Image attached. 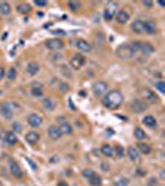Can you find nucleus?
I'll return each instance as SVG.
<instances>
[{
    "label": "nucleus",
    "mask_w": 165,
    "mask_h": 186,
    "mask_svg": "<svg viewBox=\"0 0 165 186\" xmlns=\"http://www.w3.org/2000/svg\"><path fill=\"white\" fill-rule=\"evenodd\" d=\"M102 103L103 106L108 109H116L118 108L122 103H123V95L122 92L118 91V89H113V91H109L107 95L103 97L102 99Z\"/></svg>",
    "instance_id": "f257e3e1"
},
{
    "label": "nucleus",
    "mask_w": 165,
    "mask_h": 186,
    "mask_svg": "<svg viewBox=\"0 0 165 186\" xmlns=\"http://www.w3.org/2000/svg\"><path fill=\"white\" fill-rule=\"evenodd\" d=\"M130 46H132V48L134 51V54H135V52H142L144 55H149V54H151L153 51H154V48H153V46L150 44L139 42V41L130 44Z\"/></svg>",
    "instance_id": "f03ea898"
},
{
    "label": "nucleus",
    "mask_w": 165,
    "mask_h": 186,
    "mask_svg": "<svg viewBox=\"0 0 165 186\" xmlns=\"http://www.w3.org/2000/svg\"><path fill=\"white\" fill-rule=\"evenodd\" d=\"M117 55L120 58H132L135 54H134L130 45H120L117 50Z\"/></svg>",
    "instance_id": "7ed1b4c3"
},
{
    "label": "nucleus",
    "mask_w": 165,
    "mask_h": 186,
    "mask_svg": "<svg viewBox=\"0 0 165 186\" xmlns=\"http://www.w3.org/2000/svg\"><path fill=\"white\" fill-rule=\"evenodd\" d=\"M46 48L51 50V51H57V50H61L64 48V41L60 40V39H51V40H47L46 44H45Z\"/></svg>",
    "instance_id": "20e7f679"
},
{
    "label": "nucleus",
    "mask_w": 165,
    "mask_h": 186,
    "mask_svg": "<svg viewBox=\"0 0 165 186\" xmlns=\"http://www.w3.org/2000/svg\"><path fill=\"white\" fill-rule=\"evenodd\" d=\"M116 11H117V4L116 3H108V5L104 9V14H103V16H104V19L107 20V21H111V20L116 16Z\"/></svg>",
    "instance_id": "39448f33"
},
{
    "label": "nucleus",
    "mask_w": 165,
    "mask_h": 186,
    "mask_svg": "<svg viewBox=\"0 0 165 186\" xmlns=\"http://www.w3.org/2000/svg\"><path fill=\"white\" fill-rule=\"evenodd\" d=\"M85 64H86V57L83 55H81V54H76L71 60V66L75 70H79Z\"/></svg>",
    "instance_id": "423d86ee"
},
{
    "label": "nucleus",
    "mask_w": 165,
    "mask_h": 186,
    "mask_svg": "<svg viewBox=\"0 0 165 186\" xmlns=\"http://www.w3.org/2000/svg\"><path fill=\"white\" fill-rule=\"evenodd\" d=\"M107 88H108V86H107V83L106 82H103V81H98V82H96V83L93 85V93L96 96H103L106 93V91H107Z\"/></svg>",
    "instance_id": "0eeeda50"
},
{
    "label": "nucleus",
    "mask_w": 165,
    "mask_h": 186,
    "mask_svg": "<svg viewBox=\"0 0 165 186\" xmlns=\"http://www.w3.org/2000/svg\"><path fill=\"white\" fill-rule=\"evenodd\" d=\"M10 172L13 174V176H15L17 179H21L23 178V171H21L20 166H19V165L14 160H10Z\"/></svg>",
    "instance_id": "6e6552de"
},
{
    "label": "nucleus",
    "mask_w": 165,
    "mask_h": 186,
    "mask_svg": "<svg viewBox=\"0 0 165 186\" xmlns=\"http://www.w3.org/2000/svg\"><path fill=\"white\" fill-rule=\"evenodd\" d=\"M130 107H132V110L135 112V113H142V112L145 110V108H147L145 103L142 102V101H139V99L133 101V102L130 103Z\"/></svg>",
    "instance_id": "1a4fd4ad"
},
{
    "label": "nucleus",
    "mask_w": 165,
    "mask_h": 186,
    "mask_svg": "<svg viewBox=\"0 0 165 186\" xmlns=\"http://www.w3.org/2000/svg\"><path fill=\"white\" fill-rule=\"evenodd\" d=\"M27 123L33 128H37L42 124V118H41L39 114H30L29 118H27Z\"/></svg>",
    "instance_id": "9d476101"
},
{
    "label": "nucleus",
    "mask_w": 165,
    "mask_h": 186,
    "mask_svg": "<svg viewBox=\"0 0 165 186\" xmlns=\"http://www.w3.org/2000/svg\"><path fill=\"white\" fill-rule=\"evenodd\" d=\"M0 112H2V114L4 118L6 119H11L13 118V110L10 108V106L8 103H3L2 106H0Z\"/></svg>",
    "instance_id": "9b49d317"
},
{
    "label": "nucleus",
    "mask_w": 165,
    "mask_h": 186,
    "mask_svg": "<svg viewBox=\"0 0 165 186\" xmlns=\"http://www.w3.org/2000/svg\"><path fill=\"white\" fill-rule=\"evenodd\" d=\"M144 33L147 34H155L157 33V25L151 20H148V21H144Z\"/></svg>",
    "instance_id": "f8f14e48"
},
{
    "label": "nucleus",
    "mask_w": 165,
    "mask_h": 186,
    "mask_svg": "<svg viewBox=\"0 0 165 186\" xmlns=\"http://www.w3.org/2000/svg\"><path fill=\"white\" fill-rule=\"evenodd\" d=\"M48 135H50L51 139L57 140V139L61 138V135H62V134H61V130H60L58 127H56V126H51V127L48 128Z\"/></svg>",
    "instance_id": "ddd939ff"
},
{
    "label": "nucleus",
    "mask_w": 165,
    "mask_h": 186,
    "mask_svg": "<svg viewBox=\"0 0 165 186\" xmlns=\"http://www.w3.org/2000/svg\"><path fill=\"white\" fill-rule=\"evenodd\" d=\"M132 30L135 34H144V21L142 20H135L132 24Z\"/></svg>",
    "instance_id": "4468645a"
},
{
    "label": "nucleus",
    "mask_w": 165,
    "mask_h": 186,
    "mask_svg": "<svg viewBox=\"0 0 165 186\" xmlns=\"http://www.w3.org/2000/svg\"><path fill=\"white\" fill-rule=\"evenodd\" d=\"M25 140L29 143V144H36L39 140H40V135L36 133V132H29L25 137Z\"/></svg>",
    "instance_id": "2eb2a0df"
},
{
    "label": "nucleus",
    "mask_w": 165,
    "mask_h": 186,
    "mask_svg": "<svg viewBox=\"0 0 165 186\" xmlns=\"http://www.w3.org/2000/svg\"><path fill=\"white\" fill-rule=\"evenodd\" d=\"M26 70H27V73H29V75L35 76L37 72H39V70H40V66H39V64H36V62L31 61V62H29V64H27Z\"/></svg>",
    "instance_id": "dca6fc26"
},
{
    "label": "nucleus",
    "mask_w": 165,
    "mask_h": 186,
    "mask_svg": "<svg viewBox=\"0 0 165 186\" xmlns=\"http://www.w3.org/2000/svg\"><path fill=\"white\" fill-rule=\"evenodd\" d=\"M116 20L119 24H126L129 20V15H128V13L124 11V10H120V11H118L117 15H116Z\"/></svg>",
    "instance_id": "f3484780"
},
{
    "label": "nucleus",
    "mask_w": 165,
    "mask_h": 186,
    "mask_svg": "<svg viewBox=\"0 0 165 186\" xmlns=\"http://www.w3.org/2000/svg\"><path fill=\"white\" fill-rule=\"evenodd\" d=\"M143 95L145 96V98H147V101H149L150 103H157L159 99H158V97H157V95L154 92H151L150 89H144L143 91Z\"/></svg>",
    "instance_id": "a211bd4d"
},
{
    "label": "nucleus",
    "mask_w": 165,
    "mask_h": 186,
    "mask_svg": "<svg viewBox=\"0 0 165 186\" xmlns=\"http://www.w3.org/2000/svg\"><path fill=\"white\" fill-rule=\"evenodd\" d=\"M77 47L81 50V51H85V52H89V51L92 50L91 45L88 42H86L85 40H77V42H76Z\"/></svg>",
    "instance_id": "6ab92c4d"
},
{
    "label": "nucleus",
    "mask_w": 165,
    "mask_h": 186,
    "mask_svg": "<svg viewBox=\"0 0 165 186\" xmlns=\"http://www.w3.org/2000/svg\"><path fill=\"white\" fill-rule=\"evenodd\" d=\"M143 123L149 128H155L157 127V120L153 116H145L143 118Z\"/></svg>",
    "instance_id": "aec40b11"
},
{
    "label": "nucleus",
    "mask_w": 165,
    "mask_h": 186,
    "mask_svg": "<svg viewBox=\"0 0 165 186\" xmlns=\"http://www.w3.org/2000/svg\"><path fill=\"white\" fill-rule=\"evenodd\" d=\"M127 153H128V157H129L130 160H133V161L138 160V158H139V151H138V149H135L134 147H129L128 150H127Z\"/></svg>",
    "instance_id": "412c9836"
},
{
    "label": "nucleus",
    "mask_w": 165,
    "mask_h": 186,
    "mask_svg": "<svg viewBox=\"0 0 165 186\" xmlns=\"http://www.w3.org/2000/svg\"><path fill=\"white\" fill-rule=\"evenodd\" d=\"M5 140L9 144H15L17 141V137L14 132H6L5 133Z\"/></svg>",
    "instance_id": "4be33fe9"
},
{
    "label": "nucleus",
    "mask_w": 165,
    "mask_h": 186,
    "mask_svg": "<svg viewBox=\"0 0 165 186\" xmlns=\"http://www.w3.org/2000/svg\"><path fill=\"white\" fill-rule=\"evenodd\" d=\"M42 104H44L45 109H47V110H54L55 107H56V103L52 99H51V98H45L42 101Z\"/></svg>",
    "instance_id": "5701e85b"
},
{
    "label": "nucleus",
    "mask_w": 165,
    "mask_h": 186,
    "mask_svg": "<svg viewBox=\"0 0 165 186\" xmlns=\"http://www.w3.org/2000/svg\"><path fill=\"white\" fill-rule=\"evenodd\" d=\"M0 13H2L3 15H9L10 13H11V6H10V4L6 3V2H3L2 4H0Z\"/></svg>",
    "instance_id": "b1692460"
},
{
    "label": "nucleus",
    "mask_w": 165,
    "mask_h": 186,
    "mask_svg": "<svg viewBox=\"0 0 165 186\" xmlns=\"http://www.w3.org/2000/svg\"><path fill=\"white\" fill-rule=\"evenodd\" d=\"M88 181H89V184L92 185V186H99L101 184H102V179H101V176L99 175H97V174H95L93 172V175L88 179Z\"/></svg>",
    "instance_id": "393cba45"
},
{
    "label": "nucleus",
    "mask_w": 165,
    "mask_h": 186,
    "mask_svg": "<svg viewBox=\"0 0 165 186\" xmlns=\"http://www.w3.org/2000/svg\"><path fill=\"white\" fill-rule=\"evenodd\" d=\"M101 151H102L103 155H106V157H108V158H112L113 154H114V151H113V148H112L111 145H108V144L103 145L102 149H101Z\"/></svg>",
    "instance_id": "a878e982"
},
{
    "label": "nucleus",
    "mask_w": 165,
    "mask_h": 186,
    "mask_svg": "<svg viewBox=\"0 0 165 186\" xmlns=\"http://www.w3.org/2000/svg\"><path fill=\"white\" fill-rule=\"evenodd\" d=\"M31 95L34 97H40V96H42V86H41L40 83H36L34 85L33 89H31Z\"/></svg>",
    "instance_id": "bb28decb"
},
{
    "label": "nucleus",
    "mask_w": 165,
    "mask_h": 186,
    "mask_svg": "<svg viewBox=\"0 0 165 186\" xmlns=\"http://www.w3.org/2000/svg\"><path fill=\"white\" fill-rule=\"evenodd\" d=\"M58 128L61 130V134H71L72 133V127L70 126L68 123H66V122H64Z\"/></svg>",
    "instance_id": "cd10ccee"
},
{
    "label": "nucleus",
    "mask_w": 165,
    "mask_h": 186,
    "mask_svg": "<svg viewBox=\"0 0 165 186\" xmlns=\"http://www.w3.org/2000/svg\"><path fill=\"white\" fill-rule=\"evenodd\" d=\"M134 137H135L137 139H139V140H143V139L147 138V134H145V132H144L143 129L135 128V130H134Z\"/></svg>",
    "instance_id": "c85d7f7f"
},
{
    "label": "nucleus",
    "mask_w": 165,
    "mask_h": 186,
    "mask_svg": "<svg viewBox=\"0 0 165 186\" xmlns=\"http://www.w3.org/2000/svg\"><path fill=\"white\" fill-rule=\"evenodd\" d=\"M17 11L21 13V14H26V13H30L31 11V6L29 4H20L17 6Z\"/></svg>",
    "instance_id": "c756f323"
},
{
    "label": "nucleus",
    "mask_w": 165,
    "mask_h": 186,
    "mask_svg": "<svg viewBox=\"0 0 165 186\" xmlns=\"http://www.w3.org/2000/svg\"><path fill=\"white\" fill-rule=\"evenodd\" d=\"M138 149L143 153V154H149L150 153V147L148 145V144H144V143H140L138 145Z\"/></svg>",
    "instance_id": "7c9ffc66"
},
{
    "label": "nucleus",
    "mask_w": 165,
    "mask_h": 186,
    "mask_svg": "<svg viewBox=\"0 0 165 186\" xmlns=\"http://www.w3.org/2000/svg\"><path fill=\"white\" fill-rule=\"evenodd\" d=\"M68 8H71V10L76 11V10H78V9L81 8V3H79V2H73V0H71V2H68Z\"/></svg>",
    "instance_id": "2f4dec72"
},
{
    "label": "nucleus",
    "mask_w": 165,
    "mask_h": 186,
    "mask_svg": "<svg viewBox=\"0 0 165 186\" xmlns=\"http://www.w3.org/2000/svg\"><path fill=\"white\" fill-rule=\"evenodd\" d=\"M8 77L9 79H15L16 78V70L14 67H10L8 71Z\"/></svg>",
    "instance_id": "473e14b6"
},
{
    "label": "nucleus",
    "mask_w": 165,
    "mask_h": 186,
    "mask_svg": "<svg viewBox=\"0 0 165 186\" xmlns=\"http://www.w3.org/2000/svg\"><path fill=\"white\" fill-rule=\"evenodd\" d=\"M113 151H116L118 158H123V155H124V149H123L120 145H117L116 149H113Z\"/></svg>",
    "instance_id": "72a5a7b5"
},
{
    "label": "nucleus",
    "mask_w": 165,
    "mask_h": 186,
    "mask_svg": "<svg viewBox=\"0 0 165 186\" xmlns=\"http://www.w3.org/2000/svg\"><path fill=\"white\" fill-rule=\"evenodd\" d=\"M155 87H157V89H159L161 93H165V83H164V82H157V83H155Z\"/></svg>",
    "instance_id": "f704fd0d"
},
{
    "label": "nucleus",
    "mask_w": 165,
    "mask_h": 186,
    "mask_svg": "<svg viewBox=\"0 0 165 186\" xmlns=\"http://www.w3.org/2000/svg\"><path fill=\"white\" fill-rule=\"evenodd\" d=\"M82 175H83L85 178L89 179V178L92 176V175H93V171H92V170H89V169H86V170H83V171H82Z\"/></svg>",
    "instance_id": "c9c22d12"
},
{
    "label": "nucleus",
    "mask_w": 165,
    "mask_h": 186,
    "mask_svg": "<svg viewBox=\"0 0 165 186\" xmlns=\"http://www.w3.org/2000/svg\"><path fill=\"white\" fill-rule=\"evenodd\" d=\"M127 184H128V180L127 179H122V180H119V181L116 182V186H126Z\"/></svg>",
    "instance_id": "e433bc0d"
},
{
    "label": "nucleus",
    "mask_w": 165,
    "mask_h": 186,
    "mask_svg": "<svg viewBox=\"0 0 165 186\" xmlns=\"http://www.w3.org/2000/svg\"><path fill=\"white\" fill-rule=\"evenodd\" d=\"M47 2H41V0H35V5L37 6H46Z\"/></svg>",
    "instance_id": "4c0bfd02"
},
{
    "label": "nucleus",
    "mask_w": 165,
    "mask_h": 186,
    "mask_svg": "<svg viewBox=\"0 0 165 186\" xmlns=\"http://www.w3.org/2000/svg\"><path fill=\"white\" fill-rule=\"evenodd\" d=\"M26 161H27V163H29L30 165H31V168H33L34 170H36V169H37V166H36V164H35V163H34L33 160H30L29 158H26Z\"/></svg>",
    "instance_id": "58836bf2"
},
{
    "label": "nucleus",
    "mask_w": 165,
    "mask_h": 186,
    "mask_svg": "<svg viewBox=\"0 0 165 186\" xmlns=\"http://www.w3.org/2000/svg\"><path fill=\"white\" fill-rule=\"evenodd\" d=\"M4 76H5V70L3 67H0V81L4 78Z\"/></svg>",
    "instance_id": "ea45409f"
},
{
    "label": "nucleus",
    "mask_w": 165,
    "mask_h": 186,
    "mask_svg": "<svg viewBox=\"0 0 165 186\" xmlns=\"http://www.w3.org/2000/svg\"><path fill=\"white\" fill-rule=\"evenodd\" d=\"M13 127H14V129H15V130H17V132H21V127H20V124H19V123H14V126H13Z\"/></svg>",
    "instance_id": "a19ab883"
},
{
    "label": "nucleus",
    "mask_w": 165,
    "mask_h": 186,
    "mask_svg": "<svg viewBox=\"0 0 165 186\" xmlns=\"http://www.w3.org/2000/svg\"><path fill=\"white\" fill-rule=\"evenodd\" d=\"M143 5L147 8H153V2H143Z\"/></svg>",
    "instance_id": "79ce46f5"
},
{
    "label": "nucleus",
    "mask_w": 165,
    "mask_h": 186,
    "mask_svg": "<svg viewBox=\"0 0 165 186\" xmlns=\"http://www.w3.org/2000/svg\"><path fill=\"white\" fill-rule=\"evenodd\" d=\"M109 168H108V164H104V163H103L102 164V170H108Z\"/></svg>",
    "instance_id": "37998d69"
},
{
    "label": "nucleus",
    "mask_w": 165,
    "mask_h": 186,
    "mask_svg": "<svg viewBox=\"0 0 165 186\" xmlns=\"http://www.w3.org/2000/svg\"><path fill=\"white\" fill-rule=\"evenodd\" d=\"M58 186H68L66 182H64V181H61V182H58Z\"/></svg>",
    "instance_id": "c03bdc74"
},
{
    "label": "nucleus",
    "mask_w": 165,
    "mask_h": 186,
    "mask_svg": "<svg viewBox=\"0 0 165 186\" xmlns=\"http://www.w3.org/2000/svg\"><path fill=\"white\" fill-rule=\"evenodd\" d=\"M158 3H159V5H160L161 8H164V3H163V2H158Z\"/></svg>",
    "instance_id": "a18cd8bd"
},
{
    "label": "nucleus",
    "mask_w": 165,
    "mask_h": 186,
    "mask_svg": "<svg viewBox=\"0 0 165 186\" xmlns=\"http://www.w3.org/2000/svg\"><path fill=\"white\" fill-rule=\"evenodd\" d=\"M0 93H2V92H0Z\"/></svg>",
    "instance_id": "49530a36"
}]
</instances>
